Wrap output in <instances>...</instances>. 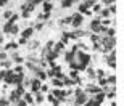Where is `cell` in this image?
I'll list each match as a JSON object with an SVG mask.
<instances>
[{"label":"cell","instance_id":"6da1fadb","mask_svg":"<svg viewBox=\"0 0 124 106\" xmlns=\"http://www.w3.org/2000/svg\"><path fill=\"white\" fill-rule=\"evenodd\" d=\"M74 60L78 61L79 71H84L89 64H90V55L85 53L84 50H78V51H76V53H74Z\"/></svg>","mask_w":124,"mask_h":106},{"label":"cell","instance_id":"7a4b0ae2","mask_svg":"<svg viewBox=\"0 0 124 106\" xmlns=\"http://www.w3.org/2000/svg\"><path fill=\"white\" fill-rule=\"evenodd\" d=\"M89 100V93L82 92L79 93V95H76V97H73V101H74V106H84L85 103H87Z\"/></svg>","mask_w":124,"mask_h":106},{"label":"cell","instance_id":"3957f363","mask_svg":"<svg viewBox=\"0 0 124 106\" xmlns=\"http://www.w3.org/2000/svg\"><path fill=\"white\" fill-rule=\"evenodd\" d=\"M82 23H84V16L81 13H74L73 16H71V26H73L74 29L81 28V26H82Z\"/></svg>","mask_w":124,"mask_h":106},{"label":"cell","instance_id":"277c9868","mask_svg":"<svg viewBox=\"0 0 124 106\" xmlns=\"http://www.w3.org/2000/svg\"><path fill=\"white\" fill-rule=\"evenodd\" d=\"M105 60H106V64H108V68H111V69H115L116 68V51H110V53H106L105 55Z\"/></svg>","mask_w":124,"mask_h":106},{"label":"cell","instance_id":"5b68a950","mask_svg":"<svg viewBox=\"0 0 124 106\" xmlns=\"http://www.w3.org/2000/svg\"><path fill=\"white\" fill-rule=\"evenodd\" d=\"M82 88H84V92L89 93V95H95V93H98L101 90V87H100V85H97V84H87V85L82 87Z\"/></svg>","mask_w":124,"mask_h":106},{"label":"cell","instance_id":"8992f818","mask_svg":"<svg viewBox=\"0 0 124 106\" xmlns=\"http://www.w3.org/2000/svg\"><path fill=\"white\" fill-rule=\"evenodd\" d=\"M40 85H42V80H40V79L32 77V79H31V84H29L31 93H36V92H39V88H40Z\"/></svg>","mask_w":124,"mask_h":106},{"label":"cell","instance_id":"52a82bcc","mask_svg":"<svg viewBox=\"0 0 124 106\" xmlns=\"http://www.w3.org/2000/svg\"><path fill=\"white\" fill-rule=\"evenodd\" d=\"M101 31V24L98 19H93L92 23L89 24V32H93V34H100Z\"/></svg>","mask_w":124,"mask_h":106},{"label":"cell","instance_id":"ba28073f","mask_svg":"<svg viewBox=\"0 0 124 106\" xmlns=\"http://www.w3.org/2000/svg\"><path fill=\"white\" fill-rule=\"evenodd\" d=\"M34 77L40 79L42 82H45L47 79H48V76H47V71H45V69H42V68H37V69L34 71Z\"/></svg>","mask_w":124,"mask_h":106},{"label":"cell","instance_id":"9c48e42d","mask_svg":"<svg viewBox=\"0 0 124 106\" xmlns=\"http://www.w3.org/2000/svg\"><path fill=\"white\" fill-rule=\"evenodd\" d=\"M19 98H21V97L18 95V92H16V90H11V92L8 93V101H10V105H13V106H15Z\"/></svg>","mask_w":124,"mask_h":106},{"label":"cell","instance_id":"30bf717a","mask_svg":"<svg viewBox=\"0 0 124 106\" xmlns=\"http://www.w3.org/2000/svg\"><path fill=\"white\" fill-rule=\"evenodd\" d=\"M11 61L16 63V64H24V58L21 55H18V51H16V50L11 51Z\"/></svg>","mask_w":124,"mask_h":106},{"label":"cell","instance_id":"8fae6325","mask_svg":"<svg viewBox=\"0 0 124 106\" xmlns=\"http://www.w3.org/2000/svg\"><path fill=\"white\" fill-rule=\"evenodd\" d=\"M64 48H66V45H64L63 42H56V43H53V48L52 50L56 51L58 55H61V53H64Z\"/></svg>","mask_w":124,"mask_h":106},{"label":"cell","instance_id":"7c38bea8","mask_svg":"<svg viewBox=\"0 0 124 106\" xmlns=\"http://www.w3.org/2000/svg\"><path fill=\"white\" fill-rule=\"evenodd\" d=\"M45 100H47L48 103H50V105H56V103H58V105H61L60 100H58V98H56L55 95H53V93H50V92L45 93Z\"/></svg>","mask_w":124,"mask_h":106},{"label":"cell","instance_id":"4fadbf2b","mask_svg":"<svg viewBox=\"0 0 124 106\" xmlns=\"http://www.w3.org/2000/svg\"><path fill=\"white\" fill-rule=\"evenodd\" d=\"M16 48H18V43H16V42H8V43H5V45L2 47L3 51H15Z\"/></svg>","mask_w":124,"mask_h":106},{"label":"cell","instance_id":"5bb4252c","mask_svg":"<svg viewBox=\"0 0 124 106\" xmlns=\"http://www.w3.org/2000/svg\"><path fill=\"white\" fill-rule=\"evenodd\" d=\"M21 98H23L28 105H36V103H34V93H31V92H24V95Z\"/></svg>","mask_w":124,"mask_h":106},{"label":"cell","instance_id":"9a60e30c","mask_svg":"<svg viewBox=\"0 0 124 106\" xmlns=\"http://www.w3.org/2000/svg\"><path fill=\"white\" fill-rule=\"evenodd\" d=\"M42 8H44V13L50 14L52 10H53V5H52V2H48V0H44V2H42Z\"/></svg>","mask_w":124,"mask_h":106},{"label":"cell","instance_id":"2e32d148","mask_svg":"<svg viewBox=\"0 0 124 106\" xmlns=\"http://www.w3.org/2000/svg\"><path fill=\"white\" fill-rule=\"evenodd\" d=\"M45 101V93H42V92H36L34 93V103H44Z\"/></svg>","mask_w":124,"mask_h":106},{"label":"cell","instance_id":"e0dca14e","mask_svg":"<svg viewBox=\"0 0 124 106\" xmlns=\"http://www.w3.org/2000/svg\"><path fill=\"white\" fill-rule=\"evenodd\" d=\"M32 34H34V28L31 26V28H26L23 32H21V37H26V39L29 40V37H32Z\"/></svg>","mask_w":124,"mask_h":106},{"label":"cell","instance_id":"ac0fdd59","mask_svg":"<svg viewBox=\"0 0 124 106\" xmlns=\"http://www.w3.org/2000/svg\"><path fill=\"white\" fill-rule=\"evenodd\" d=\"M79 0H61V8H69L74 3H78Z\"/></svg>","mask_w":124,"mask_h":106},{"label":"cell","instance_id":"d6986e66","mask_svg":"<svg viewBox=\"0 0 124 106\" xmlns=\"http://www.w3.org/2000/svg\"><path fill=\"white\" fill-rule=\"evenodd\" d=\"M39 47H40L39 40H31V42H29V45H28V48H29L31 51H36L37 48H39Z\"/></svg>","mask_w":124,"mask_h":106},{"label":"cell","instance_id":"ffe728a7","mask_svg":"<svg viewBox=\"0 0 124 106\" xmlns=\"http://www.w3.org/2000/svg\"><path fill=\"white\" fill-rule=\"evenodd\" d=\"M85 74H87V77L89 79H97V76H95V69H92V68H90V66H87V68H85Z\"/></svg>","mask_w":124,"mask_h":106},{"label":"cell","instance_id":"44dd1931","mask_svg":"<svg viewBox=\"0 0 124 106\" xmlns=\"http://www.w3.org/2000/svg\"><path fill=\"white\" fill-rule=\"evenodd\" d=\"M11 24H13V23H10L8 19H7V23L3 24V29H2V34H10V29H11Z\"/></svg>","mask_w":124,"mask_h":106},{"label":"cell","instance_id":"7402d4cb","mask_svg":"<svg viewBox=\"0 0 124 106\" xmlns=\"http://www.w3.org/2000/svg\"><path fill=\"white\" fill-rule=\"evenodd\" d=\"M52 85H53V87H63V82H61V79H58V77H52Z\"/></svg>","mask_w":124,"mask_h":106},{"label":"cell","instance_id":"603a6c76","mask_svg":"<svg viewBox=\"0 0 124 106\" xmlns=\"http://www.w3.org/2000/svg\"><path fill=\"white\" fill-rule=\"evenodd\" d=\"M18 32H19V26L16 23H13L11 24V29H10V34H11V35H16Z\"/></svg>","mask_w":124,"mask_h":106},{"label":"cell","instance_id":"cb8c5ba5","mask_svg":"<svg viewBox=\"0 0 124 106\" xmlns=\"http://www.w3.org/2000/svg\"><path fill=\"white\" fill-rule=\"evenodd\" d=\"M50 85H48V84H42L40 85V88H39V92H42V93H48L50 92Z\"/></svg>","mask_w":124,"mask_h":106},{"label":"cell","instance_id":"d4e9b609","mask_svg":"<svg viewBox=\"0 0 124 106\" xmlns=\"http://www.w3.org/2000/svg\"><path fill=\"white\" fill-rule=\"evenodd\" d=\"M90 8H92V13H100V10L103 8V7H101V3H93Z\"/></svg>","mask_w":124,"mask_h":106},{"label":"cell","instance_id":"484cf974","mask_svg":"<svg viewBox=\"0 0 124 106\" xmlns=\"http://www.w3.org/2000/svg\"><path fill=\"white\" fill-rule=\"evenodd\" d=\"M74 53H76V51H71V50H69L68 53L64 55V60L68 61V63H69V61H73V60H74Z\"/></svg>","mask_w":124,"mask_h":106},{"label":"cell","instance_id":"4316f807","mask_svg":"<svg viewBox=\"0 0 124 106\" xmlns=\"http://www.w3.org/2000/svg\"><path fill=\"white\" fill-rule=\"evenodd\" d=\"M68 77H71L73 80H74V79H78L79 77V71L78 69H71V71H69V76H68Z\"/></svg>","mask_w":124,"mask_h":106},{"label":"cell","instance_id":"83f0119b","mask_svg":"<svg viewBox=\"0 0 124 106\" xmlns=\"http://www.w3.org/2000/svg\"><path fill=\"white\" fill-rule=\"evenodd\" d=\"M58 24H61V26H66V24H71V16H68V18H61L60 21H58Z\"/></svg>","mask_w":124,"mask_h":106},{"label":"cell","instance_id":"f1b7e54d","mask_svg":"<svg viewBox=\"0 0 124 106\" xmlns=\"http://www.w3.org/2000/svg\"><path fill=\"white\" fill-rule=\"evenodd\" d=\"M44 26H45V23H44V21H39V23L34 24L32 28H34V31H42V29H44Z\"/></svg>","mask_w":124,"mask_h":106},{"label":"cell","instance_id":"f546056e","mask_svg":"<svg viewBox=\"0 0 124 106\" xmlns=\"http://www.w3.org/2000/svg\"><path fill=\"white\" fill-rule=\"evenodd\" d=\"M13 72H15V74H24V66H23V64H18V66L13 69Z\"/></svg>","mask_w":124,"mask_h":106},{"label":"cell","instance_id":"4dcf8cb0","mask_svg":"<svg viewBox=\"0 0 124 106\" xmlns=\"http://www.w3.org/2000/svg\"><path fill=\"white\" fill-rule=\"evenodd\" d=\"M89 37H90V40L95 43V42H100V34H89Z\"/></svg>","mask_w":124,"mask_h":106},{"label":"cell","instance_id":"1f68e13d","mask_svg":"<svg viewBox=\"0 0 124 106\" xmlns=\"http://www.w3.org/2000/svg\"><path fill=\"white\" fill-rule=\"evenodd\" d=\"M106 84L115 85V84H116V76H108V77H106Z\"/></svg>","mask_w":124,"mask_h":106},{"label":"cell","instance_id":"d6a6232c","mask_svg":"<svg viewBox=\"0 0 124 106\" xmlns=\"http://www.w3.org/2000/svg\"><path fill=\"white\" fill-rule=\"evenodd\" d=\"M92 48H93L95 51H101V50H103V47H101V43H100V42H95V43L92 45Z\"/></svg>","mask_w":124,"mask_h":106},{"label":"cell","instance_id":"836d02e7","mask_svg":"<svg viewBox=\"0 0 124 106\" xmlns=\"http://www.w3.org/2000/svg\"><path fill=\"white\" fill-rule=\"evenodd\" d=\"M0 106H11V105H10V101H8V98H5V97H2V98H0Z\"/></svg>","mask_w":124,"mask_h":106},{"label":"cell","instance_id":"e575fe53","mask_svg":"<svg viewBox=\"0 0 124 106\" xmlns=\"http://www.w3.org/2000/svg\"><path fill=\"white\" fill-rule=\"evenodd\" d=\"M106 8H108V11H110V14H116V5H115V3H113V5H108Z\"/></svg>","mask_w":124,"mask_h":106},{"label":"cell","instance_id":"d590c367","mask_svg":"<svg viewBox=\"0 0 124 106\" xmlns=\"http://www.w3.org/2000/svg\"><path fill=\"white\" fill-rule=\"evenodd\" d=\"M60 42H63L64 45H66V43H68L69 42V37H68V32H63V35H61V40Z\"/></svg>","mask_w":124,"mask_h":106},{"label":"cell","instance_id":"8d00e7d4","mask_svg":"<svg viewBox=\"0 0 124 106\" xmlns=\"http://www.w3.org/2000/svg\"><path fill=\"white\" fill-rule=\"evenodd\" d=\"M95 76H97V77H106V74H105V71H103V69H97L95 71Z\"/></svg>","mask_w":124,"mask_h":106},{"label":"cell","instance_id":"74e56055","mask_svg":"<svg viewBox=\"0 0 124 106\" xmlns=\"http://www.w3.org/2000/svg\"><path fill=\"white\" fill-rule=\"evenodd\" d=\"M28 43V39L26 37H19L18 39V45H26Z\"/></svg>","mask_w":124,"mask_h":106},{"label":"cell","instance_id":"f35d334b","mask_svg":"<svg viewBox=\"0 0 124 106\" xmlns=\"http://www.w3.org/2000/svg\"><path fill=\"white\" fill-rule=\"evenodd\" d=\"M15 106H29V105H28V103H26V101H24L23 98H19L18 101H16V105H15Z\"/></svg>","mask_w":124,"mask_h":106},{"label":"cell","instance_id":"ab89813d","mask_svg":"<svg viewBox=\"0 0 124 106\" xmlns=\"http://www.w3.org/2000/svg\"><path fill=\"white\" fill-rule=\"evenodd\" d=\"M53 43H55L53 40H48V42L45 43V48H48V50H52V48H53Z\"/></svg>","mask_w":124,"mask_h":106},{"label":"cell","instance_id":"60d3db41","mask_svg":"<svg viewBox=\"0 0 124 106\" xmlns=\"http://www.w3.org/2000/svg\"><path fill=\"white\" fill-rule=\"evenodd\" d=\"M11 14H13V11H10V10H7V11L3 13V18H5V19H10V16H11Z\"/></svg>","mask_w":124,"mask_h":106},{"label":"cell","instance_id":"b9f144b4","mask_svg":"<svg viewBox=\"0 0 124 106\" xmlns=\"http://www.w3.org/2000/svg\"><path fill=\"white\" fill-rule=\"evenodd\" d=\"M101 3H103V5H106V7H108V5H113V3H115V0H103Z\"/></svg>","mask_w":124,"mask_h":106},{"label":"cell","instance_id":"7bdbcfd3","mask_svg":"<svg viewBox=\"0 0 124 106\" xmlns=\"http://www.w3.org/2000/svg\"><path fill=\"white\" fill-rule=\"evenodd\" d=\"M5 58H7V51L0 50V61H2V60H5Z\"/></svg>","mask_w":124,"mask_h":106},{"label":"cell","instance_id":"ee69618b","mask_svg":"<svg viewBox=\"0 0 124 106\" xmlns=\"http://www.w3.org/2000/svg\"><path fill=\"white\" fill-rule=\"evenodd\" d=\"M29 2H31L32 5H36V7H37V5H40L42 2H44V0H29Z\"/></svg>","mask_w":124,"mask_h":106},{"label":"cell","instance_id":"f6af8a7d","mask_svg":"<svg viewBox=\"0 0 124 106\" xmlns=\"http://www.w3.org/2000/svg\"><path fill=\"white\" fill-rule=\"evenodd\" d=\"M52 106H61V105H58V103H56V105H52Z\"/></svg>","mask_w":124,"mask_h":106}]
</instances>
